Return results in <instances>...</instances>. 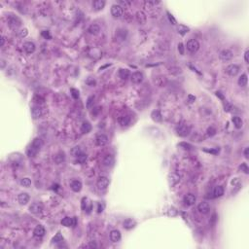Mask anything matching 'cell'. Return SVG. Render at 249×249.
Here are the masks:
<instances>
[{"instance_id": "cell-1", "label": "cell", "mask_w": 249, "mask_h": 249, "mask_svg": "<svg viewBox=\"0 0 249 249\" xmlns=\"http://www.w3.org/2000/svg\"><path fill=\"white\" fill-rule=\"evenodd\" d=\"M42 146H43L42 139L39 137H36L34 140L31 142V144L29 145L27 150H26V155H27L29 158L35 157V156L39 153V151L41 150Z\"/></svg>"}, {"instance_id": "cell-2", "label": "cell", "mask_w": 249, "mask_h": 249, "mask_svg": "<svg viewBox=\"0 0 249 249\" xmlns=\"http://www.w3.org/2000/svg\"><path fill=\"white\" fill-rule=\"evenodd\" d=\"M176 132L179 136L185 137L189 135V134L191 132V126L186 124V123H182L176 128Z\"/></svg>"}, {"instance_id": "cell-3", "label": "cell", "mask_w": 249, "mask_h": 249, "mask_svg": "<svg viewBox=\"0 0 249 249\" xmlns=\"http://www.w3.org/2000/svg\"><path fill=\"white\" fill-rule=\"evenodd\" d=\"M7 21H8V25L11 28H18L19 27V26L22 25V19L19 18V17H16L14 15H11V16H9L8 17V19H7Z\"/></svg>"}, {"instance_id": "cell-4", "label": "cell", "mask_w": 249, "mask_h": 249, "mask_svg": "<svg viewBox=\"0 0 249 249\" xmlns=\"http://www.w3.org/2000/svg\"><path fill=\"white\" fill-rule=\"evenodd\" d=\"M186 49L190 53H196L200 49V43L196 39H190L186 44Z\"/></svg>"}, {"instance_id": "cell-5", "label": "cell", "mask_w": 249, "mask_h": 249, "mask_svg": "<svg viewBox=\"0 0 249 249\" xmlns=\"http://www.w3.org/2000/svg\"><path fill=\"white\" fill-rule=\"evenodd\" d=\"M111 14L114 18H121L124 15V9H123L121 5L114 4L111 7Z\"/></svg>"}, {"instance_id": "cell-6", "label": "cell", "mask_w": 249, "mask_h": 249, "mask_svg": "<svg viewBox=\"0 0 249 249\" xmlns=\"http://www.w3.org/2000/svg\"><path fill=\"white\" fill-rule=\"evenodd\" d=\"M219 58H220L221 61H229L234 58V53L232 52L231 50L225 49L223 51H221L220 55H219Z\"/></svg>"}, {"instance_id": "cell-7", "label": "cell", "mask_w": 249, "mask_h": 249, "mask_svg": "<svg viewBox=\"0 0 249 249\" xmlns=\"http://www.w3.org/2000/svg\"><path fill=\"white\" fill-rule=\"evenodd\" d=\"M109 183H110V181H109L108 177L106 176H100L97 179V186L99 190H105V189H107V187L109 186Z\"/></svg>"}, {"instance_id": "cell-8", "label": "cell", "mask_w": 249, "mask_h": 249, "mask_svg": "<svg viewBox=\"0 0 249 249\" xmlns=\"http://www.w3.org/2000/svg\"><path fill=\"white\" fill-rule=\"evenodd\" d=\"M81 207L84 210L86 213H89L92 209V201H89V198H82V202H81Z\"/></svg>"}, {"instance_id": "cell-9", "label": "cell", "mask_w": 249, "mask_h": 249, "mask_svg": "<svg viewBox=\"0 0 249 249\" xmlns=\"http://www.w3.org/2000/svg\"><path fill=\"white\" fill-rule=\"evenodd\" d=\"M225 71L230 76H237L240 72V66L237 64H230L226 67Z\"/></svg>"}, {"instance_id": "cell-10", "label": "cell", "mask_w": 249, "mask_h": 249, "mask_svg": "<svg viewBox=\"0 0 249 249\" xmlns=\"http://www.w3.org/2000/svg\"><path fill=\"white\" fill-rule=\"evenodd\" d=\"M29 211L31 212L32 214H40L43 211V205L40 202H33L31 204V205L29 206Z\"/></svg>"}, {"instance_id": "cell-11", "label": "cell", "mask_w": 249, "mask_h": 249, "mask_svg": "<svg viewBox=\"0 0 249 249\" xmlns=\"http://www.w3.org/2000/svg\"><path fill=\"white\" fill-rule=\"evenodd\" d=\"M143 79H144L143 73H141L139 71L132 73L131 75V80L134 84H140V83H142V81H143Z\"/></svg>"}, {"instance_id": "cell-12", "label": "cell", "mask_w": 249, "mask_h": 249, "mask_svg": "<svg viewBox=\"0 0 249 249\" xmlns=\"http://www.w3.org/2000/svg\"><path fill=\"white\" fill-rule=\"evenodd\" d=\"M77 224V220L75 217H64L61 220V225L64 227H75Z\"/></svg>"}, {"instance_id": "cell-13", "label": "cell", "mask_w": 249, "mask_h": 249, "mask_svg": "<svg viewBox=\"0 0 249 249\" xmlns=\"http://www.w3.org/2000/svg\"><path fill=\"white\" fill-rule=\"evenodd\" d=\"M198 210L202 214H207L210 211V205L206 201H202L198 205Z\"/></svg>"}, {"instance_id": "cell-14", "label": "cell", "mask_w": 249, "mask_h": 249, "mask_svg": "<svg viewBox=\"0 0 249 249\" xmlns=\"http://www.w3.org/2000/svg\"><path fill=\"white\" fill-rule=\"evenodd\" d=\"M31 115L34 120L41 118L43 116V109L41 107H39V106H34V107L31 109Z\"/></svg>"}, {"instance_id": "cell-15", "label": "cell", "mask_w": 249, "mask_h": 249, "mask_svg": "<svg viewBox=\"0 0 249 249\" xmlns=\"http://www.w3.org/2000/svg\"><path fill=\"white\" fill-rule=\"evenodd\" d=\"M45 234H46L45 228L43 227V226H41V225L36 226V228L34 229V231H33V235H34V237H44Z\"/></svg>"}, {"instance_id": "cell-16", "label": "cell", "mask_w": 249, "mask_h": 249, "mask_svg": "<svg viewBox=\"0 0 249 249\" xmlns=\"http://www.w3.org/2000/svg\"><path fill=\"white\" fill-rule=\"evenodd\" d=\"M107 142H108V137L104 134H99L97 136V138H95V144L97 146H100V147L101 146L106 145Z\"/></svg>"}, {"instance_id": "cell-17", "label": "cell", "mask_w": 249, "mask_h": 249, "mask_svg": "<svg viewBox=\"0 0 249 249\" xmlns=\"http://www.w3.org/2000/svg\"><path fill=\"white\" fill-rule=\"evenodd\" d=\"M70 188L72 189V191L78 193V192H80L82 190V182L80 180H77V179H74V180L71 181Z\"/></svg>"}, {"instance_id": "cell-18", "label": "cell", "mask_w": 249, "mask_h": 249, "mask_svg": "<svg viewBox=\"0 0 249 249\" xmlns=\"http://www.w3.org/2000/svg\"><path fill=\"white\" fill-rule=\"evenodd\" d=\"M24 49L27 54H33V53L35 52L36 46L33 42L28 41V42H25L24 44Z\"/></svg>"}, {"instance_id": "cell-19", "label": "cell", "mask_w": 249, "mask_h": 249, "mask_svg": "<svg viewBox=\"0 0 249 249\" xmlns=\"http://www.w3.org/2000/svg\"><path fill=\"white\" fill-rule=\"evenodd\" d=\"M30 200V197L27 193H21L18 197V201L19 202V204L22 205H25L27 204V202Z\"/></svg>"}, {"instance_id": "cell-20", "label": "cell", "mask_w": 249, "mask_h": 249, "mask_svg": "<svg viewBox=\"0 0 249 249\" xmlns=\"http://www.w3.org/2000/svg\"><path fill=\"white\" fill-rule=\"evenodd\" d=\"M102 162H103L104 167H112L113 165H114V162H115L114 157H113L112 155H106L105 157H104V159H103V161H102Z\"/></svg>"}, {"instance_id": "cell-21", "label": "cell", "mask_w": 249, "mask_h": 249, "mask_svg": "<svg viewBox=\"0 0 249 249\" xmlns=\"http://www.w3.org/2000/svg\"><path fill=\"white\" fill-rule=\"evenodd\" d=\"M196 201H197V198H196V196L193 194H187L184 197V202L187 205H193L195 204Z\"/></svg>"}, {"instance_id": "cell-22", "label": "cell", "mask_w": 249, "mask_h": 249, "mask_svg": "<svg viewBox=\"0 0 249 249\" xmlns=\"http://www.w3.org/2000/svg\"><path fill=\"white\" fill-rule=\"evenodd\" d=\"M110 240L112 242H118L121 240V233L118 230H113L110 233Z\"/></svg>"}, {"instance_id": "cell-23", "label": "cell", "mask_w": 249, "mask_h": 249, "mask_svg": "<svg viewBox=\"0 0 249 249\" xmlns=\"http://www.w3.org/2000/svg\"><path fill=\"white\" fill-rule=\"evenodd\" d=\"M168 181H169V185L174 186L180 181V177L176 173H170L168 175Z\"/></svg>"}, {"instance_id": "cell-24", "label": "cell", "mask_w": 249, "mask_h": 249, "mask_svg": "<svg viewBox=\"0 0 249 249\" xmlns=\"http://www.w3.org/2000/svg\"><path fill=\"white\" fill-rule=\"evenodd\" d=\"M99 31H100V27H99L98 25H95V24L91 25L88 28V32L92 35H97Z\"/></svg>"}, {"instance_id": "cell-25", "label": "cell", "mask_w": 249, "mask_h": 249, "mask_svg": "<svg viewBox=\"0 0 249 249\" xmlns=\"http://www.w3.org/2000/svg\"><path fill=\"white\" fill-rule=\"evenodd\" d=\"M135 223L134 220H132V219H127V220L124 221V223H123V226H124V228L126 230H131V229H134L135 227Z\"/></svg>"}, {"instance_id": "cell-26", "label": "cell", "mask_w": 249, "mask_h": 249, "mask_svg": "<svg viewBox=\"0 0 249 249\" xmlns=\"http://www.w3.org/2000/svg\"><path fill=\"white\" fill-rule=\"evenodd\" d=\"M104 6H105V1H103V0H95L92 3V7H94L95 11H100V10L103 9Z\"/></svg>"}, {"instance_id": "cell-27", "label": "cell", "mask_w": 249, "mask_h": 249, "mask_svg": "<svg viewBox=\"0 0 249 249\" xmlns=\"http://www.w3.org/2000/svg\"><path fill=\"white\" fill-rule=\"evenodd\" d=\"M135 19H136V21L139 25H144L145 22H146V19H147V18H146V16L143 12H137L136 13V16H135Z\"/></svg>"}, {"instance_id": "cell-28", "label": "cell", "mask_w": 249, "mask_h": 249, "mask_svg": "<svg viewBox=\"0 0 249 249\" xmlns=\"http://www.w3.org/2000/svg\"><path fill=\"white\" fill-rule=\"evenodd\" d=\"M212 198H220L224 195V189L221 186H217V187L214 188L213 193H212Z\"/></svg>"}, {"instance_id": "cell-29", "label": "cell", "mask_w": 249, "mask_h": 249, "mask_svg": "<svg viewBox=\"0 0 249 249\" xmlns=\"http://www.w3.org/2000/svg\"><path fill=\"white\" fill-rule=\"evenodd\" d=\"M92 131V125L89 122H83L81 126V131L82 134H89Z\"/></svg>"}, {"instance_id": "cell-30", "label": "cell", "mask_w": 249, "mask_h": 249, "mask_svg": "<svg viewBox=\"0 0 249 249\" xmlns=\"http://www.w3.org/2000/svg\"><path fill=\"white\" fill-rule=\"evenodd\" d=\"M71 155L73 156V157H75V158H79L80 156L83 155V152H82V149L79 147V146H75V147H73L71 149Z\"/></svg>"}, {"instance_id": "cell-31", "label": "cell", "mask_w": 249, "mask_h": 249, "mask_svg": "<svg viewBox=\"0 0 249 249\" xmlns=\"http://www.w3.org/2000/svg\"><path fill=\"white\" fill-rule=\"evenodd\" d=\"M232 122L234 123L235 127L237 128V129L241 128L242 126H243V122H242L241 118L237 117V116H235V117H233V119H232Z\"/></svg>"}, {"instance_id": "cell-32", "label": "cell", "mask_w": 249, "mask_h": 249, "mask_svg": "<svg viewBox=\"0 0 249 249\" xmlns=\"http://www.w3.org/2000/svg\"><path fill=\"white\" fill-rule=\"evenodd\" d=\"M247 81H248V79H247V75L245 74H242L240 78H238V80H237V83H238V85L240 86V87H245V86L247 85Z\"/></svg>"}, {"instance_id": "cell-33", "label": "cell", "mask_w": 249, "mask_h": 249, "mask_svg": "<svg viewBox=\"0 0 249 249\" xmlns=\"http://www.w3.org/2000/svg\"><path fill=\"white\" fill-rule=\"evenodd\" d=\"M119 76L126 80V79H128L129 76H131V72H129L128 69H120V71H119Z\"/></svg>"}, {"instance_id": "cell-34", "label": "cell", "mask_w": 249, "mask_h": 249, "mask_svg": "<svg viewBox=\"0 0 249 249\" xmlns=\"http://www.w3.org/2000/svg\"><path fill=\"white\" fill-rule=\"evenodd\" d=\"M118 122L120 123V125L122 126H128L131 123V119H129L128 116H122L118 119Z\"/></svg>"}, {"instance_id": "cell-35", "label": "cell", "mask_w": 249, "mask_h": 249, "mask_svg": "<svg viewBox=\"0 0 249 249\" xmlns=\"http://www.w3.org/2000/svg\"><path fill=\"white\" fill-rule=\"evenodd\" d=\"M151 117H152L153 120L156 121V122H161L162 121V114L160 113V111H158V110L153 111L152 114H151Z\"/></svg>"}, {"instance_id": "cell-36", "label": "cell", "mask_w": 249, "mask_h": 249, "mask_svg": "<svg viewBox=\"0 0 249 249\" xmlns=\"http://www.w3.org/2000/svg\"><path fill=\"white\" fill-rule=\"evenodd\" d=\"M177 30H178V33L179 34H181V35H185L186 33H188L189 31H190V28L188 27V26H186V25H180L177 27Z\"/></svg>"}, {"instance_id": "cell-37", "label": "cell", "mask_w": 249, "mask_h": 249, "mask_svg": "<svg viewBox=\"0 0 249 249\" xmlns=\"http://www.w3.org/2000/svg\"><path fill=\"white\" fill-rule=\"evenodd\" d=\"M62 241H64V237L61 235V232H58V233L56 234L55 237H53V240H52L53 243H59V242H62Z\"/></svg>"}, {"instance_id": "cell-38", "label": "cell", "mask_w": 249, "mask_h": 249, "mask_svg": "<svg viewBox=\"0 0 249 249\" xmlns=\"http://www.w3.org/2000/svg\"><path fill=\"white\" fill-rule=\"evenodd\" d=\"M64 159H65V157H64V153H58V154H56V156H55V161H56V164H61L62 162L64 161Z\"/></svg>"}, {"instance_id": "cell-39", "label": "cell", "mask_w": 249, "mask_h": 249, "mask_svg": "<svg viewBox=\"0 0 249 249\" xmlns=\"http://www.w3.org/2000/svg\"><path fill=\"white\" fill-rule=\"evenodd\" d=\"M21 185L22 186H24V187L25 188H28V187H30L31 186V180L29 178H22V180H21Z\"/></svg>"}, {"instance_id": "cell-40", "label": "cell", "mask_w": 249, "mask_h": 249, "mask_svg": "<svg viewBox=\"0 0 249 249\" xmlns=\"http://www.w3.org/2000/svg\"><path fill=\"white\" fill-rule=\"evenodd\" d=\"M240 169L241 171H243L245 174H248L249 173V168L247 167V164H245V162H243V164H241V165L240 167Z\"/></svg>"}, {"instance_id": "cell-41", "label": "cell", "mask_w": 249, "mask_h": 249, "mask_svg": "<svg viewBox=\"0 0 249 249\" xmlns=\"http://www.w3.org/2000/svg\"><path fill=\"white\" fill-rule=\"evenodd\" d=\"M70 92H71L72 97H74L75 99L79 98V91H78V89H71Z\"/></svg>"}, {"instance_id": "cell-42", "label": "cell", "mask_w": 249, "mask_h": 249, "mask_svg": "<svg viewBox=\"0 0 249 249\" xmlns=\"http://www.w3.org/2000/svg\"><path fill=\"white\" fill-rule=\"evenodd\" d=\"M94 99H95V97H89L88 98V101H87V107H88L89 109H91V108H92V105L94 104Z\"/></svg>"}, {"instance_id": "cell-43", "label": "cell", "mask_w": 249, "mask_h": 249, "mask_svg": "<svg viewBox=\"0 0 249 249\" xmlns=\"http://www.w3.org/2000/svg\"><path fill=\"white\" fill-rule=\"evenodd\" d=\"M19 36H21L22 38H25V37L27 36L28 31H27V29H26V28H24V29H22V30L19 32Z\"/></svg>"}, {"instance_id": "cell-44", "label": "cell", "mask_w": 249, "mask_h": 249, "mask_svg": "<svg viewBox=\"0 0 249 249\" xmlns=\"http://www.w3.org/2000/svg\"><path fill=\"white\" fill-rule=\"evenodd\" d=\"M215 132H216V131H215L214 128H209L207 129V134H208V135H210V136H212V135H214Z\"/></svg>"}, {"instance_id": "cell-45", "label": "cell", "mask_w": 249, "mask_h": 249, "mask_svg": "<svg viewBox=\"0 0 249 249\" xmlns=\"http://www.w3.org/2000/svg\"><path fill=\"white\" fill-rule=\"evenodd\" d=\"M42 36L46 39H51V35H50L49 31H42Z\"/></svg>"}, {"instance_id": "cell-46", "label": "cell", "mask_w": 249, "mask_h": 249, "mask_svg": "<svg viewBox=\"0 0 249 249\" xmlns=\"http://www.w3.org/2000/svg\"><path fill=\"white\" fill-rule=\"evenodd\" d=\"M178 50L180 51L181 55H184V47H183V44H182V43H180V44L178 45Z\"/></svg>"}, {"instance_id": "cell-47", "label": "cell", "mask_w": 249, "mask_h": 249, "mask_svg": "<svg viewBox=\"0 0 249 249\" xmlns=\"http://www.w3.org/2000/svg\"><path fill=\"white\" fill-rule=\"evenodd\" d=\"M167 15H168V19H169V21L172 22V25H175L176 24V21H175V19L172 17V15H170L169 13H167Z\"/></svg>"}, {"instance_id": "cell-48", "label": "cell", "mask_w": 249, "mask_h": 249, "mask_svg": "<svg viewBox=\"0 0 249 249\" xmlns=\"http://www.w3.org/2000/svg\"><path fill=\"white\" fill-rule=\"evenodd\" d=\"M248 54H249V51H248V50H246L245 53H244V59H245V62H246V64H248V62H249V61H248Z\"/></svg>"}, {"instance_id": "cell-49", "label": "cell", "mask_w": 249, "mask_h": 249, "mask_svg": "<svg viewBox=\"0 0 249 249\" xmlns=\"http://www.w3.org/2000/svg\"><path fill=\"white\" fill-rule=\"evenodd\" d=\"M5 44V37L4 36H1V39H0V47H3Z\"/></svg>"}, {"instance_id": "cell-50", "label": "cell", "mask_w": 249, "mask_h": 249, "mask_svg": "<svg viewBox=\"0 0 249 249\" xmlns=\"http://www.w3.org/2000/svg\"><path fill=\"white\" fill-rule=\"evenodd\" d=\"M248 151H249V148L246 147V148H245V150H244V157L246 158V159L249 158V156H248Z\"/></svg>"}, {"instance_id": "cell-51", "label": "cell", "mask_w": 249, "mask_h": 249, "mask_svg": "<svg viewBox=\"0 0 249 249\" xmlns=\"http://www.w3.org/2000/svg\"><path fill=\"white\" fill-rule=\"evenodd\" d=\"M0 64H1V66H0V67H1V69H4L5 65H6V62H5L4 59H1V61H0Z\"/></svg>"}, {"instance_id": "cell-52", "label": "cell", "mask_w": 249, "mask_h": 249, "mask_svg": "<svg viewBox=\"0 0 249 249\" xmlns=\"http://www.w3.org/2000/svg\"><path fill=\"white\" fill-rule=\"evenodd\" d=\"M87 247H92V248H94V247H97V245L95 243V242H91L89 245H87Z\"/></svg>"}, {"instance_id": "cell-53", "label": "cell", "mask_w": 249, "mask_h": 249, "mask_svg": "<svg viewBox=\"0 0 249 249\" xmlns=\"http://www.w3.org/2000/svg\"><path fill=\"white\" fill-rule=\"evenodd\" d=\"M216 95H217V97H220L221 99H224V97H223V95H221V92H216Z\"/></svg>"}]
</instances>
